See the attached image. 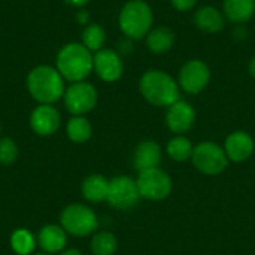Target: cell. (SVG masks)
Returning <instances> with one entry per match:
<instances>
[{"label":"cell","mask_w":255,"mask_h":255,"mask_svg":"<svg viewBox=\"0 0 255 255\" xmlns=\"http://www.w3.org/2000/svg\"><path fill=\"white\" fill-rule=\"evenodd\" d=\"M27 91L39 105H54L64 94V79L55 66L39 64L33 67L25 79Z\"/></svg>","instance_id":"6da1fadb"},{"label":"cell","mask_w":255,"mask_h":255,"mask_svg":"<svg viewBox=\"0 0 255 255\" xmlns=\"http://www.w3.org/2000/svg\"><path fill=\"white\" fill-rule=\"evenodd\" d=\"M93 52L81 42H70L60 48L55 57V69L64 81L81 82L93 72Z\"/></svg>","instance_id":"7a4b0ae2"},{"label":"cell","mask_w":255,"mask_h":255,"mask_svg":"<svg viewBox=\"0 0 255 255\" xmlns=\"http://www.w3.org/2000/svg\"><path fill=\"white\" fill-rule=\"evenodd\" d=\"M139 90L142 97L158 108H169L179 100L178 82L163 70H148L139 81Z\"/></svg>","instance_id":"3957f363"},{"label":"cell","mask_w":255,"mask_h":255,"mask_svg":"<svg viewBox=\"0 0 255 255\" xmlns=\"http://www.w3.org/2000/svg\"><path fill=\"white\" fill-rule=\"evenodd\" d=\"M152 21V9L143 0H128L118 15L120 28L130 39L145 37L151 31Z\"/></svg>","instance_id":"277c9868"},{"label":"cell","mask_w":255,"mask_h":255,"mask_svg":"<svg viewBox=\"0 0 255 255\" xmlns=\"http://www.w3.org/2000/svg\"><path fill=\"white\" fill-rule=\"evenodd\" d=\"M60 226L64 232L75 238H85L93 235L99 227L96 212L82 203L67 205L60 214Z\"/></svg>","instance_id":"5b68a950"},{"label":"cell","mask_w":255,"mask_h":255,"mask_svg":"<svg viewBox=\"0 0 255 255\" xmlns=\"http://www.w3.org/2000/svg\"><path fill=\"white\" fill-rule=\"evenodd\" d=\"M191 163L200 173L208 176H217L227 169L230 161L223 146L215 142L206 140L194 146Z\"/></svg>","instance_id":"8992f818"},{"label":"cell","mask_w":255,"mask_h":255,"mask_svg":"<svg viewBox=\"0 0 255 255\" xmlns=\"http://www.w3.org/2000/svg\"><path fill=\"white\" fill-rule=\"evenodd\" d=\"M136 182L142 199L151 202H161L167 199L173 188L170 176L160 167L139 172Z\"/></svg>","instance_id":"52a82bcc"},{"label":"cell","mask_w":255,"mask_h":255,"mask_svg":"<svg viewBox=\"0 0 255 255\" xmlns=\"http://www.w3.org/2000/svg\"><path fill=\"white\" fill-rule=\"evenodd\" d=\"M97 90L87 81L72 82L63 94V102L72 115H85L91 112L97 105Z\"/></svg>","instance_id":"ba28073f"},{"label":"cell","mask_w":255,"mask_h":255,"mask_svg":"<svg viewBox=\"0 0 255 255\" xmlns=\"http://www.w3.org/2000/svg\"><path fill=\"white\" fill-rule=\"evenodd\" d=\"M142 196L139 193V187L136 179L120 175L109 181V193L106 202L118 209V211H128L134 208L140 202Z\"/></svg>","instance_id":"9c48e42d"},{"label":"cell","mask_w":255,"mask_h":255,"mask_svg":"<svg viewBox=\"0 0 255 255\" xmlns=\"http://www.w3.org/2000/svg\"><path fill=\"white\" fill-rule=\"evenodd\" d=\"M209 79L211 70L208 64L202 60H190L179 70L178 85L188 94H199L206 88Z\"/></svg>","instance_id":"30bf717a"},{"label":"cell","mask_w":255,"mask_h":255,"mask_svg":"<svg viewBox=\"0 0 255 255\" xmlns=\"http://www.w3.org/2000/svg\"><path fill=\"white\" fill-rule=\"evenodd\" d=\"M28 124L33 133L42 137H48L60 128L61 117L54 105H37L30 114Z\"/></svg>","instance_id":"8fae6325"},{"label":"cell","mask_w":255,"mask_h":255,"mask_svg":"<svg viewBox=\"0 0 255 255\" xmlns=\"http://www.w3.org/2000/svg\"><path fill=\"white\" fill-rule=\"evenodd\" d=\"M194 123H196V111L188 102L178 100L167 108L166 126L172 133L178 136H184L187 131L193 128Z\"/></svg>","instance_id":"7c38bea8"},{"label":"cell","mask_w":255,"mask_h":255,"mask_svg":"<svg viewBox=\"0 0 255 255\" xmlns=\"http://www.w3.org/2000/svg\"><path fill=\"white\" fill-rule=\"evenodd\" d=\"M93 70L105 82H115L123 76L124 64L121 57L112 49H100L93 57Z\"/></svg>","instance_id":"4fadbf2b"},{"label":"cell","mask_w":255,"mask_h":255,"mask_svg":"<svg viewBox=\"0 0 255 255\" xmlns=\"http://www.w3.org/2000/svg\"><path fill=\"white\" fill-rule=\"evenodd\" d=\"M224 151L229 161L244 163L254 154L255 143L253 136L244 130H238L230 133L224 142Z\"/></svg>","instance_id":"5bb4252c"},{"label":"cell","mask_w":255,"mask_h":255,"mask_svg":"<svg viewBox=\"0 0 255 255\" xmlns=\"http://www.w3.org/2000/svg\"><path fill=\"white\" fill-rule=\"evenodd\" d=\"M36 239L42 251L49 255L60 254L63 250H66V245H67V233L58 224L43 226L39 230Z\"/></svg>","instance_id":"9a60e30c"},{"label":"cell","mask_w":255,"mask_h":255,"mask_svg":"<svg viewBox=\"0 0 255 255\" xmlns=\"http://www.w3.org/2000/svg\"><path fill=\"white\" fill-rule=\"evenodd\" d=\"M161 163V146L155 140H142L133 155V166L137 172L158 167Z\"/></svg>","instance_id":"2e32d148"},{"label":"cell","mask_w":255,"mask_h":255,"mask_svg":"<svg viewBox=\"0 0 255 255\" xmlns=\"http://www.w3.org/2000/svg\"><path fill=\"white\" fill-rule=\"evenodd\" d=\"M81 191L85 200L90 203H102L106 202L109 193V181L102 175H90L82 181Z\"/></svg>","instance_id":"e0dca14e"},{"label":"cell","mask_w":255,"mask_h":255,"mask_svg":"<svg viewBox=\"0 0 255 255\" xmlns=\"http://www.w3.org/2000/svg\"><path fill=\"white\" fill-rule=\"evenodd\" d=\"M194 24L206 33H218L224 28V18L214 6H203L194 15Z\"/></svg>","instance_id":"ac0fdd59"},{"label":"cell","mask_w":255,"mask_h":255,"mask_svg":"<svg viewBox=\"0 0 255 255\" xmlns=\"http://www.w3.org/2000/svg\"><path fill=\"white\" fill-rule=\"evenodd\" d=\"M223 9L229 21L242 24L255 13V0H224Z\"/></svg>","instance_id":"d6986e66"},{"label":"cell","mask_w":255,"mask_h":255,"mask_svg":"<svg viewBox=\"0 0 255 255\" xmlns=\"http://www.w3.org/2000/svg\"><path fill=\"white\" fill-rule=\"evenodd\" d=\"M175 43V33L167 27H157L146 34V46L154 54H164L172 49Z\"/></svg>","instance_id":"ffe728a7"},{"label":"cell","mask_w":255,"mask_h":255,"mask_svg":"<svg viewBox=\"0 0 255 255\" xmlns=\"http://www.w3.org/2000/svg\"><path fill=\"white\" fill-rule=\"evenodd\" d=\"M66 134L73 143H85L93 136V126L85 115H72L66 124Z\"/></svg>","instance_id":"44dd1931"},{"label":"cell","mask_w":255,"mask_h":255,"mask_svg":"<svg viewBox=\"0 0 255 255\" xmlns=\"http://www.w3.org/2000/svg\"><path fill=\"white\" fill-rule=\"evenodd\" d=\"M9 244L16 255H31L34 254L37 239L28 229H16L12 232Z\"/></svg>","instance_id":"7402d4cb"},{"label":"cell","mask_w":255,"mask_h":255,"mask_svg":"<svg viewBox=\"0 0 255 255\" xmlns=\"http://www.w3.org/2000/svg\"><path fill=\"white\" fill-rule=\"evenodd\" d=\"M193 151H194V146L190 142V139H187L185 136H175L166 145L167 155L176 163H184V161L191 160Z\"/></svg>","instance_id":"603a6c76"},{"label":"cell","mask_w":255,"mask_h":255,"mask_svg":"<svg viewBox=\"0 0 255 255\" xmlns=\"http://www.w3.org/2000/svg\"><path fill=\"white\" fill-rule=\"evenodd\" d=\"M93 255H115L118 250V241L111 232H97L90 244Z\"/></svg>","instance_id":"cb8c5ba5"},{"label":"cell","mask_w":255,"mask_h":255,"mask_svg":"<svg viewBox=\"0 0 255 255\" xmlns=\"http://www.w3.org/2000/svg\"><path fill=\"white\" fill-rule=\"evenodd\" d=\"M105 42H106V33L105 28L99 24H88L81 34V43L91 52H97L103 49Z\"/></svg>","instance_id":"d4e9b609"},{"label":"cell","mask_w":255,"mask_h":255,"mask_svg":"<svg viewBox=\"0 0 255 255\" xmlns=\"http://www.w3.org/2000/svg\"><path fill=\"white\" fill-rule=\"evenodd\" d=\"M19 155L18 145L10 137H1L0 139V164L10 166L16 161Z\"/></svg>","instance_id":"484cf974"},{"label":"cell","mask_w":255,"mask_h":255,"mask_svg":"<svg viewBox=\"0 0 255 255\" xmlns=\"http://www.w3.org/2000/svg\"><path fill=\"white\" fill-rule=\"evenodd\" d=\"M172 6L179 10V12H187L190 9H193L197 3V0H170Z\"/></svg>","instance_id":"4316f807"},{"label":"cell","mask_w":255,"mask_h":255,"mask_svg":"<svg viewBox=\"0 0 255 255\" xmlns=\"http://www.w3.org/2000/svg\"><path fill=\"white\" fill-rule=\"evenodd\" d=\"M67 4H70V6H73V7H82V6H85L90 0H64Z\"/></svg>","instance_id":"83f0119b"},{"label":"cell","mask_w":255,"mask_h":255,"mask_svg":"<svg viewBox=\"0 0 255 255\" xmlns=\"http://www.w3.org/2000/svg\"><path fill=\"white\" fill-rule=\"evenodd\" d=\"M58 255H84L79 250H76V248H69V250H63L61 253Z\"/></svg>","instance_id":"f1b7e54d"},{"label":"cell","mask_w":255,"mask_h":255,"mask_svg":"<svg viewBox=\"0 0 255 255\" xmlns=\"http://www.w3.org/2000/svg\"><path fill=\"white\" fill-rule=\"evenodd\" d=\"M76 18H78V22H81V24H85V22H88V13H87L85 10L79 12Z\"/></svg>","instance_id":"f546056e"},{"label":"cell","mask_w":255,"mask_h":255,"mask_svg":"<svg viewBox=\"0 0 255 255\" xmlns=\"http://www.w3.org/2000/svg\"><path fill=\"white\" fill-rule=\"evenodd\" d=\"M250 73L255 78V57H253V60L250 61Z\"/></svg>","instance_id":"4dcf8cb0"},{"label":"cell","mask_w":255,"mask_h":255,"mask_svg":"<svg viewBox=\"0 0 255 255\" xmlns=\"http://www.w3.org/2000/svg\"><path fill=\"white\" fill-rule=\"evenodd\" d=\"M31 255H49V254H46V253H34V254H31Z\"/></svg>","instance_id":"1f68e13d"}]
</instances>
